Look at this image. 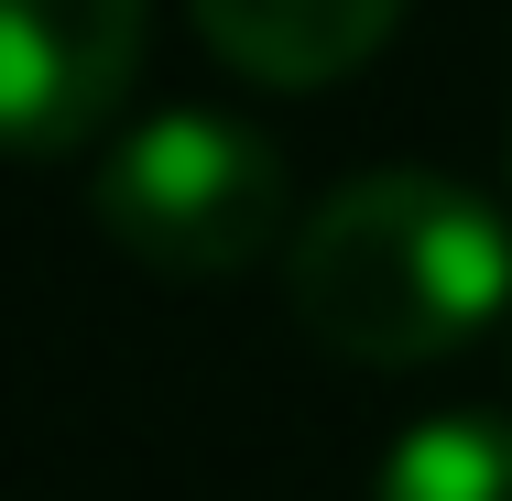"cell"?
I'll return each mask as SVG.
<instances>
[{
	"label": "cell",
	"instance_id": "1",
	"mask_svg": "<svg viewBox=\"0 0 512 501\" xmlns=\"http://www.w3.org/2000/svg\"><path fill=\"white\" fill-rule=\"evenodd\" d=\"M284 295L327 360L360 371H425L512 316V218L458 175L371 164L295 229Z\"/></svg>",
	"mask_w": 512,
	"mask_h": 501
},
{
	"label": "cell",
	"instance_id": "2",
	"mask_svg": "<svg viewBox=\"0 0 512 501\" xmlns=\"http://www.w3.org/2000/svg\"><path fill=\"white\" fill-rule=\"evenodd\" d=\"M88 207L142 273L218 284L284 240V153L218 109H164L88 175Z\"/></svg>",
	"mask_w": 512,
	"mask_h": 501
},
{
	"label": "cell",
	"instance_id": "6",
	"mask_svg": "<svg viewBox=\"0 0 512 501\" xmlns=\"http://www.w3.org/2000/svg\"><path fill=\"white\" fill-rule=\"evenodd\" d=\"M502 360H512V316H502Z\"/></svg>",
	"mask_w": 512,
	"mask_h": 501
},
{
	"label": "cell",
	"instance_id": "5",
	"mask_svg": "<svg viewBox=\"0 0 512 501\" xmlns=\"http://www.w3.org/2000/svg\"><path fill=\"white\" fill-rule=\"evenodd\" d=\"M371 501H512V425L502 414H425L382 458Z\"/></svg>",
	"mask_w": 512,
	"mask_h": 501
},
{
	"label": "cell",
	"instance_id": "3",
	"mask_svg": "<svg viewBox=\"0 0 512 501\" xmlns=\"http://www.w3.org/2000/svg\"><path fill=\"white\" fill-rule=\"evenodd\" d=\"M153 0H0V120L33 164L77 153L142 66Z\"/></svg>",
	"mask_w": 512,
	"mask_h": 501
},
{
	"label": "cell",
	"instance_id": "4",
	"mask_svg": "<svg viewBox=\"0 0 512 501\" xmlns=\"http://www.w3.org/2000/svg\"><path fill=\"white\" fill-rule=\"evenodd\" d=\"M186 11L262 88H327L360 55H382V33L404 22V0H186Z\"/></svg>",
	"mask_w": 512,
	"mask_h": 501
}]
</instances>
